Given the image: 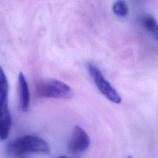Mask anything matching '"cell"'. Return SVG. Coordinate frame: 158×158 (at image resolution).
<instances>
[{"label":"cell","mask_w":158,"mask_h":158,"mask_svg":"<svg viewBox=\"0 0 158 158\" xmlns=\"http://www.w3.org/2000/svg\"><path fill=\"white\" fill-rule=\"evenodd\" d=\"M49 146L44 139L33 135H27L10 141L6 147L8 155L13 157L22 156L27 152L46 153Z\"/></svg>","instance_id":"cell-1"},{"label":"cell","mask_w":158,"mask_h":158,"mask_svg":"<svg viewBox=\"0 0 158 158\" xmlns=\"http://www.w3.org/2000/svg\"><path fill=\"white\" fill-rule=\"evenodd\" d=\"M36 92L41 97L56 99H69L73 94L72 88L68 85L51 78L39 80L36 84Z\"/></svg>","instance_id":"cell-2"},{"label":"cell","mask_w":158,"mask_h":158,"mask_svg":"<svg viewBox=\"0 0 158 158\" xmlns=\"http://www.w3.org/2000/svg\"><path fill=\"white\" fill-rule=\"evenodd\" d=\"M9 83L3 69L0 66V139H6L12 125V118L8 107Z\"/></svg>","instance_id":"cell-3"},{"label":"cell","mask_w":158,"mask_h":158,"mask_svg":"<svg viewBox=\"0 0 158 158\" xmlns=\"http://www.w3.org/2000/svg\"><path fill=\"white\" fill-rule=\"evenodd\" d=\"M88 69L91 77L102 94L114 103H120L122 101L120 96L110 83L104 77L100 70L93 64H88Z\"/></svg>","instance_id":"cell-4"},{"label":"cell","mask_w":158,"mask_h":158,"mask_svg":"<svg viewBox=\"0 0 158 158\" xmlns=\"http://www.w3.org/2000/svg\"><path fill=\"white\" fill-rule=\"evenodd\" d=\"M89 144L90 139L86 132L81 127L75 126L68 143L69 151L73 154H80L86 151Z\"/></svg>","instance_id":"cell-5"},{"label":"cell","mask_w":158,"mask_h":158,"mask_svg":"<svg viewBox=\"0 0 158 158\" xmlns=\"http://www.w3.org/2000/svg\"><path fill=\"white\" fill-rule=\"evenodd\" d=\"M19 93L21 109L27 110L30 105V92L28 83L22 73L19 75Z\"/></svg>","instance_id":"cell-6"},{"label":"cell","mask_w":158,"mask_h":158,"mask_svg":"<svg viewBox=\"0 0 158 158\" xmlns=\"http://www.w3.org/2000/svg\"><path fill=\"white\" fill-rule=\"evenodd\" d=\"M139 22L149 33L158 40V24L154 17L149 14L143 15L139 18Z\"/></svg>","instance_id":"cell-7"},{"label":"cell","mask_w":158,"mask_h":158,"mask_svg":"<svg viewBox=\"0 0 158 158\" xmlns=\"http://www.w3.org/2000/svg\"><path fill=\"white\" fill-rule=\"evenodd\" d=\"M112 10L116 15L121 17H126L128 13L127 4L123 0L116 1L113 4Z\"/></svg>","instance_id":"cell-8"},{"label":"cell","mask_w":158,"mask_h":158,"mask_svg":"<svg viewBox=\"0 0 158 158\" xmlns=\"http://www.w3.org/2000/svg\"><path fill=\"white\" fill-rule=\"evenodd\" d=\"M58 158H68V157H65V156H59Z\"/></svg>","instance_id":"cell-9"},{"label":"cell","mask_w":158,"mask_h":158,"mask_svg":"<svg viewBox=\"0 0 158 158\" xmlns=\"http://www.w3.org/2000/svg\"><path fill=\"white\" fill-rule=\"evenodd\" d=\"M127 158H133V157H127Z\"/></svg>","instance_id":"cell-10"}]
</instances>
